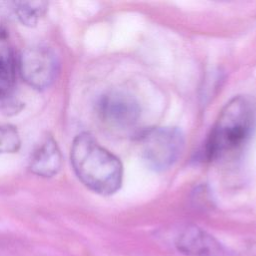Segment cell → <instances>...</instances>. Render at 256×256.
Segmentation results:
<instances>
[{"label":"cell","instance_id":"6da1fadb","mask_svg":"<svg viewBox=\"0 0 256 256\" xmlns=\"http://www.w3.org/2000/svg\"><path fill=\"white\" fill-rule=\"evenodd\" d=\"M70 159L79 180L93 192L107 196L114 194L121 187V161L102 147L90 133L82 132L74 138Z\"/></svg>","mask_w":256,"mask_h":256},{"label":"cell","instance_id":"7a4b0ae2","mask_svg":"<svg viewBox=\"0 0 256 256\" xmlns=\"http://www.w3.org/2000/svg\"><path fill=\"white\" fill-rule=\"evenodd\" d=\"M256 123V102L246 95L233 97L220 111L205 144L208 160H218L238 151Z\"/></svg>","mask_w":256,"mask_h":256},{"label":"cell","instance_id":"3957f363","mask_svg":"<svg viewBox=\"0 0 256 256\" xmlns=\"http://www.w3.org/2000/svg\"><path fill=\"white\" fill-rule=\"evenodd\" d=\"M141 154L154 170H165L178 159L184 146L181 132L173 127H158L146 131L141 137Z\"/></svg>","mask_w":256,"mask_h":256},{"label":"cell","instance_id":"277c9868","mask_svg":"<svg viewBox=\"0 0 256 256\" xmlns=\"http://www.w3.org/2000/svg\"><path fill=\"white\" fill-rule=\"evenodd\" d=\"M18 66L24 81L38 90L48 88L59 72V60L56 53L51 48L42 45L26 48L20 56Z\"/></svg>","mask_w":256,"mask_h":256},{"label":"cell","instance_id":"5b68a950","mask_svg":"<svg viewBox=\"0 0 256 256\" xmlns=\"http://www.w3.org/2000/svg\"><path fill=\"white\" fill-rule=\"evenodd\" d=\"M99 118L109 127L127 129L139 117V106L134 98L123 92H109L97 103Z\"/></svg>","mask_w":256,"mask_h":256},{"label":"cell","instance_id":"8992f818","mask_svg":"<svg viewBox=\"0 0 256 256\" xmlns=\"http://www.w3.org/2000/svg\"><path fill=\"white\" fill-rule=\"evenodd\" d=\"M173 245L185 256H226L224 246L213 235L196 225L184 226L174 237Z\"/></svg>","mask_w":256,"mask_h":256},{"label":"cell","instance_id":"52a82bcc","mask_svg":"<svg viewBox=\"0 0 256 256\" xmlns=\"http://www.w3.org/2000/svg\"><path fill=\"white\" fill-rule=\"evenodd\" d=\"M62 156L57 142L51 136H47L31 155L29 168L32 173L50 178L61 169Z\"/></svg>","mask_w":256,"mask_h":256},{"label":"cell","instance_id":"ba28073f","mask_svg":"<svg viewBox=\"0 0 256 256\" xmlns=\"http://www.w3.org/2000/svg\"><path fill=\"white\" fill-rule=\"evenodd\" d=\"M17 59L9 47L0 49V102L10 101L16 83Z\"/></svg>","mask_w":256,"mask_h":256},{"label":"cell","instance_id":"9c48e42d","mask_svg":"<svg viewBox=\"0 0 256 256\" xmlns=\"http://www.w3.org/2000/svg\"><path fill=\"white\" fill-rule=\"evenodd\" d=\"M14 11L23 25L33 27L45 15L48 2L46 1H22L14 2Z\"/></svg>","mask_w":256,"mask_h":256},{"label":"cell","instance_id":"30bf717a","mask_svg":"<svg viewBox=\"0 0 256 256\" xmlns=\"http://www.w3.org/2000/svg\"><path fill=\"white\" fill-rule=\"evenodd\" d=\"M20 146L21 140L17 129L12 125H0V154L15 153Z\"/></svg>","mask_w":256,"mask_h":256},{"label":"cell","instance_id":"8fae6325","mask_svg":"<svg viewBox=\"0 0 256 256\" xmlns=\"http://www.w3.org/2000/svg\"><path fill=\"white\" fill-rule=\"evenodd\" d=\"M247 251L250 254V256H256V240L248 245Z\"/></svg>","mask_w":256,"mask_h":256}]
</instances>
